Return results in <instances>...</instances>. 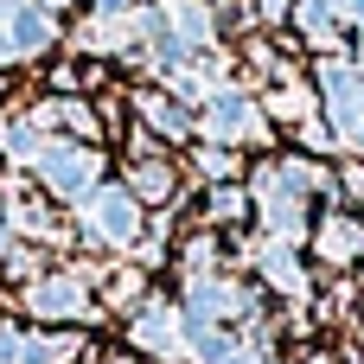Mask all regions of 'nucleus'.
<instances>
[{"label": "nucleus", "instance_id": "1", "mask_svg": "<svg viewBox=\"0 0 364 364\" xmlns=\"http://www.w3.org/2000/svg\"><path fill=\"white\" fill-rule=\"evenodd\" d=\"M205 141L211 147H243V141H269V115H262V102H250L243 90H218V96H205Z\"/></svg>", "mask_w": 364, "mask_h": 364}, {"label": "nucleus", "instance_id": "2", "mask_svg": "<svg viewBox=\"0 0 364 364\" xmlns=\"http://www.w3.org/2000/svg\"><path fill=\"white\" fill-rule=\"evenodd\" d=\"M83 237L109 243V250H134L141 243V205L128 198V186H96L83 198Z\"/></svg>", "mask_w": 364, "mask_h": 364}, {"label": "nucleus", "instance_id": "3", "mask_svg": "<svg viewBox=\"0 0 364 364\" xmlns=\"http://www.w3.org/2000/svg\"><path fill=\"white\" fill-rule=\"evenodd\" d=\"M32 166H38V179L58 198H90L96 192V173H102V154L96 147H77V141H45Z\"/></svg>", "mask_w": 364, "mask_h": 364}, {"label": "nucleus", "instance_id": "4", "mask_svg": "<svg viewBox=\"0 0 364 364\" xmlns=\"http://www.w3.org/2000/svg\"><path fill=\"white\" fill-rule=\"evenodd\" d=\"M128 339H134L141 352H160V358H179V352H186V333H179V307H173V301H147V307L134 314Z\"/></svg>", "mask_w": 364, "mask_h": 364}, {"label": "nucleus", "instance_id": "5", "mask_svg": "<svg viewBox=\"0 0 364 364\" xmlns=\"http://www.w3.org/2000/svg\"><path fill=\"white\" fill-rule=\"evenodd\" d=\"M26 307H32L38 320H77V314H90L83 275H45V282H32V288H26Z\"/></svg>", "mask_w": 364, "mask_h": 364}, {"label": "nucleus", "instance_id": "6", "mask_svg": "<svg viewBox=\"0 0 364 364\" xmlns=\"http://www.w3.org/2000/svg\"><path fill=\"white\" fill-rule=\"evenodd\" d=\"M314 250H320V262H333V269L358 262V256H364V224H358V218H346V211L320 218V230H314Z\"/></svg>", "mask_w": 364, "mask_h": 364}, {"label": "nucleus", "instance_id": "7", "mask_svg": "<svg viewBox=\"0 0 364 364\" xmlns=\"http://www.w3.org/2000/svg\"><path fill=\"white\" fill-rule=\"evenodd\" d=\"M256 269H262V282H269L275 294H288V301H307V275H301V256H294V243H256Z\"/></svg>", "mask_w": 364, "mask_h": 364}, {"label": "nucleus", "instance_id": "8", "mask_svg": "<svg viewBox=\"0 0 364 364\" xmlns=\"http://www.w3.org/2000/svg\"><path fill=\"white\" fill-rule=\"evenodd\" d=\"M288 19L301 26V38H307L314 51H326V58H339V45H346V32H339V19L326 13V0H294V6H288Z\"/></svg>", "mask_w": 364, "mask_h": 364}, {"label": "nucleus", "instance_id": "9", "mask_svg": "<svg viewBox=\"0 0 364 364\" xmlns=\"http://www.w3.org/2000/svg\"><path fill=\"white\" fill-rule=\"evenodd\" d=\"M134 109H141V122L154 128V134H166V141H179V134H192V115L173 102V96H154V90H141L134 96Z\"/></svg>", "mask_w": 364, "mask_h": 364}, {"label": "nucleus", "instance_id": "10", "mask_svg": "<svg viewBox=\"0 0 364 364\" xmlns=\"http://www.w3.org/2000/svg\"><path fill=\"white\" fill-rule=\"evenodd\" d=\"M128 198L134 205H166L173 198V166L166 160H134L128 166Z\"/></svg>", "mask_w": 364, "mask_h": 364}, {"label": "nucleus", "instance_id": "11", "mask_svg": "<svg viewBox=\"0 0 364 364\" xmlns=\"http://www.w3.org/2000/svg\"><path fill=\"white\" fill-rule=\"evenodd\" d=\"M0 147H6V160H38V147H45V128L26 115V122H6L0 128Z\"/></svg>", "mask_w": 364, "mask_h": 364}, {"label": "nucleus", "instance_id": "12", "mask_svg": "<svg viewBox=\"0 0 364 364\" xmlns=\"http://www.w3.org/2000/svg\"><path fill=\"white\" fill-rule=\"evenodd\" d=\"M250 211V192L243 186H211V205H205V224H237Z\"/></svg>", "mask_w": 364, "mask_h": 364}, {"label": "nucleus", "instance_id": "13", "mask_svg": "<svg viewBox=\"0 0 364 364\" xmlns=\"http://www.w3.org/2000/svg\"><path fill=\"white\" fill-rule=\"evenodd\" d=\"M198 179H211V186H230V179H237V154L205 141V147H198Z\"/></svg>", "mask_w": 364, "mask_h": 364}, {"label": "nucleus", "instance_id": "14", "mask_svg": "<svg viewBox=\"0 0 364 364\" xmlns=\"http://www.w3.org/2000/svg\"><path fill=\"white\" fill-rule=\"evenodd\" d=\"M288 6H294V0H256V19H262V26H282Z\"/></svg>", "mask_w": 364, "mask_h": 364}, {"label": "nucleus", "instance_id": "15", "mask_svg": "<svg viewBox=\"0 0 364 364\" xmlns=\"http://www.w3.org/2000/svg\"><path fill=\"white\" fill-rule=\"evenodd\" d=\"M32 6H45V13H58V6H70V0H32Z\"/></svg>", "mask_w": 364, "mask_h": 364}, {"label": "nucleus", "instance_id": "16", "mask_svg": "<svg viewBox=\"0 0 364 364\" xmlns=\"http://www.w3.org/2000/svg\"><path fill=\"white\" fill-rule=\"evenodd\" d=\"M6 250H13V237H6V224H0V262H6Z\"/></svg>", "mask_w": 364, "mask_h": 364}]
</instances>
